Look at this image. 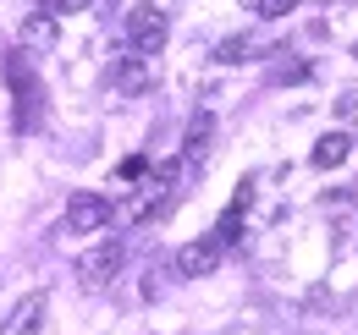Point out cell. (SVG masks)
I'll return each instance as SVG.
<instances>
[{
  "mask_svg": "<svg viewBox=\"0 0 358 335\" xmlns=\"http://www.w3.org/2000/svg\"><path fill=\"white\" fill-rule=\"evenodd\" d=\"M171 39V22H166V11L155 6V0H138L133 11H127V44H133L138 61H149V55H160Z\"/></svg>",
  "mask_w": 358,
  "mask_h": 335,
  "instance_id": "obj_1",
  "label": "cell"
},
{
  "mask_svg": "<svg viewBox=\"0 0 358 335\" xmlns=\"http://www.w3.org/2000/svg\"><path fill=\"white\" fill-rule=\"evenodd\" d=\"M6 83L17 94V132H34L39 126V110H45V88L34 77V66L22 55H6Z\"/></svg>",
  "mask_w": 358,
  "mask_h": 335,
  "instance_id": "obj_2",
  "label": "cell"
},
{
  "mask_svg": "<svg viewBox=\"0 0 358 335\" xmlns=\"http://www.w3.org/2000/svg\"><path fill=\"white\" fill-rule=\"evenodd\" d=\"M110 198L105 193H72V204H66V231H105L110 225Z\"/></svg>",
  "mask_w": 358,
  "mask_h": 335,
  "instance_id": "obj_3",
  "label": "cell"
},
{
  "mask_svg": "<svg viewBox=\"0 0 358 335\" xmlns=\"http://www.w3.org/2000/svg\"><path fill=\"white\" fill-rule=\"evenodd\" d=\"M122 264H127V248H122V242H99L94 253H83L78 275H83L89 286H105V281H110V275H116Z\"/></svg>",
  "mask_w": 358,
  "mask_h": 335,
  "instance_id": "obj_4",
  "label": "cell"
},
{
  "mask_svg": "<svg viewBox=\"0 0 358 335\" xmlns=\"http://www.w3.org/2000/svg\"><path fill=\"white\" fill-rule=\"evenodd\" d=\"M45 308L50 297L45 292H28L11 313H6V325H0V335H39V325H45Z\"/></svg>",
  "mask_w": 358,
  "mask_h": 335,
  "instance_id": "obj_5",
  "label": "cell"
},
{
  "mask_svg": "<svg viewBox=\"0 0 358 335\" xmlns=\"http://www.w3.org/2000/svg\"><path fill=\"white\" fill-rule=\"evenodd\" d=\"M215 264H221V242H215V237H210V242H187V248H177V275H182V281L215 275Z\"/></svg>",
  "mask_w": 358,
  "mask_h": 335,
  "instance_id": "obj_6",
  "label": "cell"
},
{
  "mask_svg": "<svg viewBox=\"0 0 358 335\" xmlns=\"http://www.w3.org/2000/svg\"><path fill=\"white\" fill-rule=\"evenodd\" d=\"M254 204V181H243L237 187V198H231V209L221 214V225H215V242L221 248H231V242H243V209Z\"/></svg>",
  "mask_w": 358,
  "mask_h": 335,
  "instance_id": "obj_7",
  "label": "cell"
},
{
  "mask_svg": "<svg viewBox=\"0 0 358 335\" xmlns=\"http://www.w3.org/2000/svg\"><path fill=\"white\" fill-rule=\"evenodd\" d=\"M348 154H353V137H348V132H325V137L314 143L309 165H314V170H336L342 160H348Z\"/></svg>",
  "mask_w": 358,
  "mask_h": 335,
  "instance_id": "obj_8",
  "label": "cell"
},
{
  "mask_svg": "<svg viewBox=\"0 0 358 335\" xmlns=\"http://www.w3.org/2000/svg\"><path fill=\"white\" fill-rule=\"evenodd\" d=\"M22 44H28V50H55V17L28 11V22H22Z\"/></svg>",
  "mask_w": 358,
  "mask_h": 335,
  "instance_id": "obj_9",
  "label": "cell"
},
{
  "mask_svg": "<svg viewBox=\"0 0 358 335\" xmlns=\"http://www.w3.org/2000/svg\"><path fill=\"white\" fill-rule=\"evenodd\" d=\"M254 55H259V44H254V39H226L221 50H215L221 66H243V61H254Z\"/></svg>",
  "mask_w": 358,
  "mask_h": 335,
  "instance_id": "obj_10",
  "label": "cell"
},
{
  "mask_svg": "<svg viewBox=\"0 0 358 335\" xmlns=\"http://www.w3.org/2000/svg\"><path fill=\"white\" fill-rule=\"evenodd\" d=\"M210 132H215V121H210V116H193V126H187V160H199V154H204Z\"/></svg>",
  "mask_w": 358,
  "mask_h": 335,
  "instance_id": "obj_11",
  "label": "cell"
},
{
  "mask_svg": "<svg viewBox=\"0 0 358 335\" xmlns=\"http://www.w3.org/2000/svg\"><path fill=\"white\" fill-rule=\"evenodd\" d=\"M243 11H254V17H292L298 0H243Z\"/></svg>",
  "mask_w": 358,
  "mask_h": 335,
  "instance_id": "obj_12",
  "label": "cell"
},
{
  "mask_svg": "<svg viewBox=\"0 0 358 335\" xmlns=\"http://www.w3.org/2000/svg\"><path fill=\"white\" fill-rule=\"evenodd\" d=\"M270 77H275V83H303V77H309V66H303V61H281Z\"/></svg>",
  "mask_w": 358,
  "mask_h": 335,
  "instance_id": "obj_13",
  "label": "cell"
},
{
  "mask_svg": "<svg viewBox=\"0 0 358 335\" xmlns=\"http://www.w3.org/2000/svg\"><path fill=\"white\" fill-rule=\"evenodd\" d=\"M83 6H94V0H39V11H45V17H61V11H83Z\"/></svg>",
  "mask_w": 358,
  "mask_h": 335,
  "instance_id": "obj_14",
  "label": "cell"
},
{
  "mask_svg": "<svg viewBox=\"0 0 358 335\" xmlns=\"http://www.w3.org/2000/svg\"><path fill=\"white\" fill-rule=\"evenodd\" d=\"M143 170H149V165H143V160H138V154H133V160H122V170H116V176H122V181H138Z\"/></svg>",
  "mask_w": 358,
  "mask_h": 335,
  "instance_id": "obj_15",
  "label": "cell"
},
{
  "mask_svg": "<svg viewBox=\"0 0 358 335\" xmlns=\"http://www.w3.org/2000/svg\"><path fill=\"white\" fill-rule=\"evenodd\" d=\"M342 121H358V88L342 94Z\"/></svg>",
  "mask_w": 358,
  "mask_h": 335,
  "instance_id": "obj_16",
  "label": "cell"
},
{
  "mask_svg": "<svg viewBox=\"0 0 358 335\" xmlns=\"http://www.w3.org/2000/svg\"><path fill=\"white\" fill-rule=\"evenodd\" d=\"M353 55H358V44H353Z\"/></svg>",
  "mask_w": 358,
  "mask_h": 335,
  "instance_id": "obj_17",
  "label": "cell"
}]
</instances>
